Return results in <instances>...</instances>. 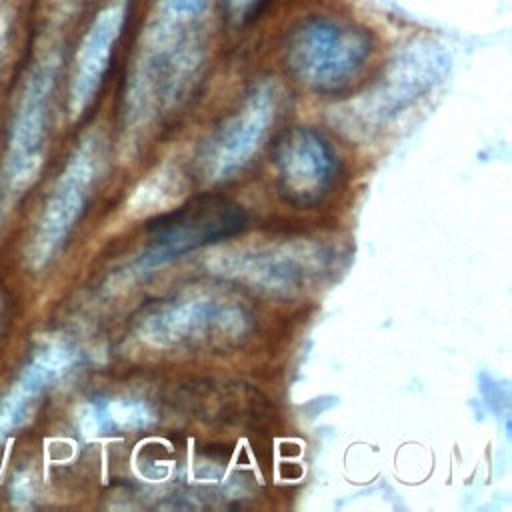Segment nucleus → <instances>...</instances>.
I'll list each match as a JSON object with an SVG mask.
<instances>
[{"label": "nucleus", "mask_w": 512, "mask_h": 512, "mask_svg": "<svg viewBox=\"0 0 512 512\" xmlns=\"http://www.w3.org/2000/svg\"><path fill=\"white\" fill-rule=\"evenodd\" d=\"M380 50L376 28L340 2L296 8L278 36L286 76L314 96H342L358 86Z\"/></svg>", "instance_id": "nucleus-1"}, {"label": "nucleus", "mask_w": 512, "mask_h": 512, "mask_svg": "<svg viewBox=\"0 0 512 512\" xmlns=\"http://www.w3.org/2000/svg\"><path fill=\"white\" fill-rule=\"evenodd\" d=\"M212 24H178L140 8L136 44L126 80V116L146 126L178 110L194 94L204 74Z\"/></svg>", "instance_id": "nucleus-2"}, {"label": "nucleus", "mask_w": 512, "mask_h": 512, "mask_svg": "<svg viewBox=\"0 0 512 512\" xmlns=\"http://www.w3.org/2000/svg\"><path fill=\"white\" fill-rule=\"evenodd\" d=\"M450 68L448 52L434 40H412L400 48L382 74L342 112L354 130L372 132L428 94ZM350 128V130H352Z\"/></svg>", "instance_id": "nucleus-3"}, {"label": "nucleus", "mask_w": 512, "mask_h": 512, "mask_svg": "<svg viewBox=\"0 0 512 512\" xmlns=\"http://www.w3.org/2000/svg\"><path fill=\"white\" fill-rule=\"evenodd\" d=\"M282 110V88L274 78L252 82L236 106L208 132L196 154L200 176L218 182L250 162L266 142Z\"/></svg>", "instance_id": "nucleus-4"}, {"label": "nucleus", "mask_w": 512, "mask_h": 512, "mask_svg": "<svg viewBox=\"0 0 512 512\" xmlns=\"http://www.w3.org/2000/svg\"><path fill=\"white\" fill-rule=\"evenodd\" d=\"M244 208L220 194H202L154 218L148 242L136 256V272H148L202 246L236 236L246 228Z\"/></svg>", "instance_id": "nucleus-5"}, {"label": "nucleus", "mask_w": 512, "mask_h": 512, "mask_svg": "<svg viewBox=\"0 0 512 512\" xmlns=\"http://www.w3.org/2000/svg\"><path fill=\"white\" fill-rule=\"evenodd\" d=\"M248 326L250 316L240 304L194 294L162 302L146 312L138 322V334L156 348H180L234 340Z\"/></svg>", "instance_id": "nucleus-6"}, {"label": "nucleus", "mask_w": 512, "mask_h": 512, "mask_svg": "<svg viewBox=\"0 0 512 512\" xmlns=\"http://www.w3.org/2000/svg\"><path fill=\"white\" fill-rule=\"evenodd\" d=\"M272 168L280 196L296 206H316L332 188L338 156L330 140L314 126L282 128L270 146Z\"/></svg>", "instance_id": "nucleus-7"}, {"label": "nucleus", "mask_w": 512, "mask_h": 512, "mask_svg": "<svg viewBox=\"0 0 512 512\" xmlns=\"http://www.w3.org/2000/svg\"><path fill=\"white\" fill-rule=\"evenodd\" d=\"M138 4L140 0H106L94 14L76 58V74L72 80V104L76 112L88 106L100 90L114 54L130 30Z\"/></svg>", "instance_id": "nucleus-8"}, {"label": "nucleus", "mask_w": 512, "mask_h": 512, "mask_svg": "<svg viewBox=\"0 0 512 512\" xmlns=\"http://www.w3.org/2000/svg\"><path fill=\"white\" fill-rule=\"evenodd\" d=\"M96 156L92 148H82L68 164L60 182L56 184L34 238L32 258L36 264H44L52 258L54 250L64 242L76 218L80 216L86 196L94 178Z\"/></svg>", "instance_id": "nucleus-9"}, {"label": "nucleus", "mask_w": 512, "mask_h": 512, "mask_svg": "<svg viewBox=\"0 0 512 512\" xmlns=\"http://www.w3.org/2000/svg\"><path fill=\"white\" fill-rule=\"evenodd\" d=\"M318 254H302L294 250H258L228 256L224 262L226 274L244 278L266 290H294L308 274H314L310 266Z\"/></svg>", "instance_id": "nucleus-10"}, {"label": "nucleus", "mask_w": 512, "mask_h": 512, "mask_svg": "<svg viewBox=\"0 0 512 512\" xmlns=\"http://www.w3.org/2000/svg\"><path fill=\"white\" fill-rule=\"evenodd\" d=\"M72 362L74 354L64 344H50L40 350L0 406V434L16 426L28 414L30 406L36 402V396L42 394L52 380H58Z\"/></svg>", "instance_id": "nucleus-11"}, {"label": "nucleus", "mask_w": 512, "mask_h": 512, "mask_svg": "<svg viewBox=\"0 0 512 512\" xmlns=\"http://www.w3.org/2000/svg\"><path fill=\"white\" fill-rule=\"evenodd\" d=\"M280 0H214L216 28L230 34H242L258 26L272 14Z\"/></svg>", "instance_id": "nucleus-12"}, {"label": "nucleus", "mask_w": 512, "mask_h": 512, "mask_svg": "<svg viewBox=\"0 0 512 512\" xmlns=\"http://www.w3.org/2000/svg\"><path fill=\"white\" fill-rule=\"evenodd\" d=\"M86 420L96 432L110 430L114 426H144L150 420L146 404L134 400H116L106 404H92Z\"/></svg>", "instance_id": "nucleus-13"}]
</instances>
